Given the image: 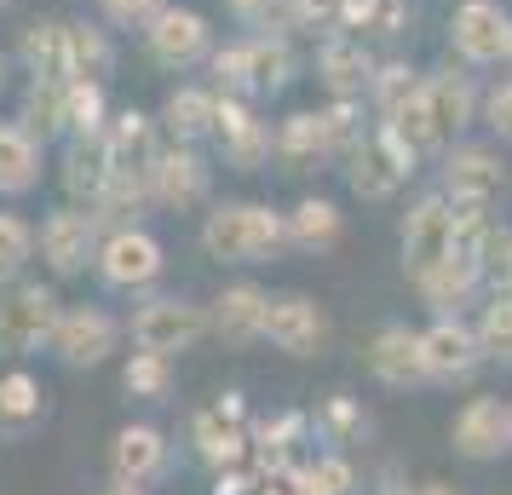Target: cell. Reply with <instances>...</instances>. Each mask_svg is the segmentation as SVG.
Instances as JSON below:
<instances>
[{"label": "cell", "mask_w": 512, "mask_h": 495, "mask_svg": "<svg viewBox=\"0 0 512 495\" xmlns=\"http://www.w3.org/2000/svg\"><path fill=\"white\" fill-rule=\"evenodd\" d=\"M167 472V432L150 421H127L110 438V478L116 484H133V490H144V484H156Z\"/></svg>", "instance_id": "cell-19"}, {"label": "cell", "mask_w": 512, "mask_h": 495, "mask_svg": "<svg viewBox=\"0 0 512 495\" xmlns=\"http://www.w3.org/2000/svg\"><path fill=\"white\" fill-rule=\"evenodd\" d=\"M369 375L392 392H409V386H426V346H420V329L409 323H386V329L369 340Z\"/></svg>", "instance_id": "cell-18"}, {"label": "cell", "mask_w": 512, "mask_h": 495, "mask_svg": "<svg viewBox=\"0 0 512 495\" xmlns=\"http://www.w3.org/2000/svg\"><path fill=\"white\" fill-rule=\"evenodd\" d=\"M156 208V190H150V167H116L110 173V185L98 190V225L104 231H127V225H139L144 213Z\"/></svg>", "instance_id": "cell-23"}, {"label": "cell", "mask_w": 512, "mask_h": 495, "mask_svg": "<svg viewBox=\"0 0 512 495\" xmlns=\"http://www.w3.org/2000/svg\"><path fill=\"white\" fill-rule=\"evenodd\" d=\"M41 185V139L24 121H0V196H24Z\"/></svg>", "instance_id": "cell-26"}, {"label": "cell", "mask_w": 512, "mask_h": 495, "mask_svg": "<svg viewBox=\"0 0 512 495\" xmlns=\"http://www.w3.org/2000/svg\"><path fill=\"white\" fill-rule=\"evenodd\" d=\"M70 52H75V81L87 75V81H104V75L116 70V47L104 41V29L93 24H70Z\"/></svg>", "instance_id": "cell-38"}, {"label": "cell", "mask_w": 512, "mask_h": 495, "mask_svg": "<svg viewBox=\"0 0 512 495\" xmlns=\"http://www.w3.org/2000/svg\"><path fill=\"white\" fill-rule=\"evenodd\" d=\"M265 311H271V294H265V288L231 283L208 306V317H213V334H219L231 352H248V346H259V340H265Z\"/></svg>", "instance_id": "cell-20"}, {"label": "cell", "mask_w": 512, "mask_h": 495, "mask_svg": "<svg viewBox=\"0 0 512 495\" xmlns=\"http://www.w3.org/2000/svg\"><path fill=\"white\" fill-rule=\"evenodd\" d=\"M386 495H409V490H386Z\"/></svg>", "instance_id": "cell-50"}, {"label": "cell", "mask_w": 512, "mask_h": 495, "mask_svg": "<svg viewBox=\"0 0 512 495\" xmlns=\"http://www.w3.org/2000/svg\"><path fill=\"white\" fill-rule=\"evenodd\" d=\"M98 6H104V18L121 24V29H150L167 12V0H98Z\"/></svg>", "instance_id": "cell-42"}, {"label": "cell", "mask_w": 512, "mask_h": 495, "mask_svg": "<svg viewBox=\"0 0 512 495\" xmlns=\"http://www.w3.org/2000/svg\"><path fill=\"white\" fill-rule=\"evenodd\" d=\"M35 254H41V231L29 225L24 213H0V288L18 283Z\"/></svg>", "instance_id": "cell-36"}, {"label": "cell", "mask_w": 512, "mask_h": 495, "mask_svg": "<svg viewBox=\"0 0 512 495\" xmlns=\"http://www.w3.org/2000/svg\"><path fill=\"white\" fill-rule=\"evenodd\" d=\"M328 311L311 300V294H271V311H265V340L288 357H317L328 346Z\"/></svg>", "instance_id": "cell-12"}, {"label": "cell", "mask_w": 512, "mask_h": 495, "mask_svg": "<svg viewBox=\"0 0 512 495\" xmlns=\"http://www.w3.org/2000/svg\"><path fill=\"white\" fill-rule=\"evenodd\" d=\"M242 64H248V98H265V93H282V87H288L294 52H288V41H277V35H248V41H242Z\"/></svg>", "instance_id": "cell-32"}, {"label": "cell", "mask_w": 512, "mask_h": 495, "mask_svg": "<svg viewBox=\"0 0 512 495\" xmlns=\"http://www.w3.org/2000/svg\"><path fill=\"white\" fill-rule=\"evenodd\" d=\"M449 444L466 461H501L512 449V403L501 398H466L461 415L449 421Z\"/></svg>", "instance_id": "cell-14"}, {"label": "cell", "mask_w": 512, "mask_h": 495, "mask_svg": "<svg viewBox=\"0 0 512 495\" xmlns=\"http://www.w3.org/2000/svg\"><path fill=\"white\" fill-rule=\"evenodd\" d=\"M420 346H426V375L455 386V380H472L484 369V340H478V323H461V317H438L432 329H420Z\"/></svg>", "instance_id": "cell-15"}, {"label": "cell", "mask_w": 512, "mask_h": 495, "mask_svg": "<svg viewBox=\"0 0 512 495\" xmlns=\"http://www.w3.org/2000/svg\"><path fill=\"white\" fill-rule=\"evenodd\" d=\"M478 283H484V265L472 260V254H455V260H443L438 271L415 288L426 294V306L438 311V317H461V306L478 294Z\"/></svg>", "instance_id": "cell-29"}, {"label": "cell", "mask_w": 512, "mask_h": 495, "mask_svg": "<svg viewBox=\"0 0 512 495\" xmlns=\"http://www.w3.org/2000/svg\"><path fill=\"white\" fill-rule=\"evenodd\" d=\"M98 495H144V490H133V484H116V478H110V484H104Z\"/></svg>", "instance_id": "cell-47"}, {"label": "cell", "mask_w": 512, "mask_h": 495, "mask_svg": "<svg viewBox=\"0 0 512 495\" xmlns=\"http://www.w3.org/2000/svg\"><path fill=\"white\" fill-rule=\"evenodd\" d=\"M248 484H254V478H248L242 467H225L219 478H213V495H248Z\"/></svg>", "instance_id": "cell-46"}, {"label": "cell", "mask_w": 512, "mask_h": 495, "mask_svg": "<svg viewBox=\"0 0 512 495\" xmlns=\"http://www.w3.org/2000/svg\"><path fill=\"white\" fill-rule=\"evenodd\" d=\"M98 248H104V225H98L93 208L70 202V208H52L41 219V260L58 283H70L87 265H98Z\"/></svg>", "instance_id": "cell-6"}, {"label": "cell", "mask_w": 512, "mask_h": 495, "mask_svg": "<svg viewBox=\"0 0 512 495\" xmlns=\"http://www.w3.org/2000/svg\"><path fill=\"white\" fill-rule=\"evenodd\" d=\"M478 116H484V127L495 139L512 144V81H495V87H489L484 104H478Z\"/></svg>", "instance_id": "cell-43"}, {"label": "cell", "mask_w": 512, "mask_h": 495, "mask_svg": "<svg viewBox=\"0 0 512 495\" xmlns=\"http://www.w3.org/2000/svg\"><path fill=\"white\" fill-rule=\"evenodd\" d=\"M121 323L104 306H64L58 311V329H52L47 352L64 363V369H98L110 363V352L121 346Z\"/></svg>", "instance_id": "cell-8"}, {"label": "cell", "mask_w": 512, "mask_h": 495, "mask_svg": "<svg viewBox=\"0 0 512 495\" xmlns=\"http://www.w3.org/2000/svg\"><path fill=\"white\" fill-rule=\"evenodd\" d=\"M58 311L64 300L52 283H29V277L6 283L0 288V357H35L58 329Z\"/></svg>", "instance_id": "cell-2"}, {"label": "cell", "mask_w": 512, "mask_h": 495, "mask_svg": "<svg viewBox=\"0 0 512 495\" xmlns=\"http://www.w3.org/2000/svg\"><path fill=\"white\" fill-rule=\"evenodd\" d=\"M18 58H24L29 75H41V81H75V52H70V24H29L24 41H18Z\"/></svg>", "instance_id": "cell-25"}, {"label": "cell", "mask_w": 512, "mask_h": 495, "mask_svg": "<svg viewBox=\"0 0 512 495\" xmlns=\"http://www.w3.org/2000/svg\"><path fill=\"white\" fill-rule=\"evenodd\" d=\"M150 190H156V208L190 213V208L208 202L213 167L196 156V144H162V150L150 156Z\"/></svg>", "instance_id": "cell-10"}, {"label": "cell", "mask_w": 512, "mask_h": 495, "mask_svg": "<svg viewBox=\"0 0 512 495\" xmlns=\"http://www.w3.org/2000/svg\"><path fill=\"white\" fill-rule=\"evenodd\" d=\"M213 121H219V93H208V87H179V93H167V104H162V133H167L173 144L213 139Z\"/></svg>", "instance_id": "cell-28"}, {"label": "cell", "mask_w": 512, "mask_h": 495, "mask_svg": "<svg viewBox=\"0 0 512 495\" xmlns=\"http://www.w3.org/2000/svg\"><path fill=\"white\" fill-rule=\"evenodd\" d=\"M340 150H357L351 144V98H334L328 110H300V116L282 121L277 133V156L294 167H317Z\"/></svg>", "instance_id": "cell-7"}, {"label": "cell", "mask_w": 512, "mask_h": 495, "mask_svg": "<svg viewBox=\"0 0 512 495\" xmlns=\"http://www.w3.org/2000/svg\"><path fill=\"white\" fill-rule=\"evenodd\" d=\"M98 283L110 294H144V288L162 283L167 271V248L144 225H127V231H104V248H98Z\"/></svg>", "instance_id": "cell-5"}, {"label": "cell", "mask_w": 512, "mask_h": 495, "mask_svg": "<svg viewBox=\"0 0 512 495\" xmlns=\"http://www.w3.org/2000/svg\"><path fill=\"white\" fill-rule=\"evenodd\" d=\"M47 426V386L29 369H6L0 375V444H24Z\"/></svg>", "instance_id": "cell-22"}, {"label": "cell", "mask_w": 512, "mask_h": 495, "mask_svg": "<svg viewBox=\"0 0 512 495\" xmlns=\"http://www.w3.org/2000/svg\"><path fill=\"white\" fill-rule=\"evenodd\" d=\"M323 426L334 432V444H346L351 432H363L369 421H363V409H357V403H351L346 392H334V398L323 403Z\"/></svg>", "instance_id": "cell-45"}, {"label": "cell", "mask_w": 512, "mask_h": 495, "mask_svg": "<svg viewBox=\"0 0 512 495\" xmlns=\"http://www.w3.org/2000/svg\"><path fill=\"white\" fill-rule=\"evenodd\" d=\"M420 81H426V75H415L409 64H386V70H374V98H380V116H392L397 104H409V98L420 93Z\"/></svg>", "instance_id": "cell-41"}, {"label": "cell", "mask_w": 512, "mask_h": 495, "mask_svg": "<svg viewBox=\"0 0 512 495\" xmlns=\"http://www.w3.org/2000/svg\"><path fill=\"white\" fill-rule=\"evenodd\" d=\"M35 133V139L47 144L58 139V133H70V81H29V93H24V116H18Z\"/></svg>", "instance_id": "cell-33"}, {"label": "cell", "mask_w": 512, "mask_h": 495, "mask_svg": "<svg viewBox=\"0 0 512 495\" xmlns=\"http://www.w3.org/2000/svg\"><path fill=\"white\" fill-rule=\"evenodd\" d=\"M351 461L346 455H323V461H311V467L300 472V490L305 495H351Z\"/></svg>", "instance_id": "cell-40"}, {"label": "cell", "mask_w": 512, "mask_h": 495, "mask_svg": "<svg viewBox=\"0 0 512 495\" xmlns=\"http://www.w3.org/2000/svg\"><path fill=\"white\" fill-rule=\"evenodd\" d=\"M202 254L219 265H265L288 254V213L265 202H219L202 219Z\"/></svg>", "instance_id": "cell-1"}, {"label": "cell", "mask_w": 512, "mask_h": 495, "mask_svg": "<svg viewBox=\"0 0 512 495\" xmlns=\"http://www.w3.org/2000/svg\"><path fill=\"white\" fill-rule=\"evenodd\" d=\"M144 47L150 58L162 64V70H190V64H202L213 47V29L202 12H190V6H167L156 24L144 29Z\"/></svg>", "instance_id": "cell-17"}, {"label": "cell", "mask_w": 512, "mask_h": 495, "mask_svg": "<svg viewBox=\"0 0 512 495\" xmlns=\"http://www.w3.org/2000/svg\"><path fill=\"white\" fill-rule=\"evenodd\" d=\"M317 70H323V87L334 98H363L374 87V58L357 41H328L317 52Z\"/></svg>", "instance_id": "cell-30"}, {"label": "cell", "mask_w": 512, "mask_h": 495, "mask_svg": "<svg viewBox=\"0 0 512 495\" xmlns=\"http://www.w3.org/2000/svg\"><path fill=\"white\" fill-rule=\"evenodd\" d=\"M104 144L116 150V167H150V156H156V121L139 116V110H121V116L104 121Z\"/></svg>", "instance_id": "cell-34"}, {"label": "cell", "mask_w": 512, "mask_h": 495, "mask_svg": "<svg viewBox=\"0 0 512 495\" xmlns=\"http://www.w3.org/2000/svg\"><path fill=\"white\" fill-rule=\"evenodd\" d=\"M190 444H196V455H202L213 472H225V467H242L248 438H242V421L213 403V409H202V415H190Z\"/></svg>", "instance_id": "cell-27"}, {"label": "cell", "mask_w": 512, "mask_h": 495, "mask_svg": "<svg viewBox=\"0 0 512 495\" xmlns=\"http://www.w3.org/2000/svg\"><path fill=\"white\" fill-rule=\"evenodd\" d=\"M0 6H6V0H0Z\"/></svg>", "instance_id": "cell-51"}, {"label": "cell", "mask_w": 512, "mask_h": 495, "mask_svg": "<svg viewBox=\"0 0 512 495\" xmlns=\"http://www.w3.org/2000/svg\"><path fill=\"white\" fill-rule=\"evenodd\" d=\"M213 139H219V150H225V162H231L236 173H259V167L271 162V150H277L271 127L254 116V98H231V93H219Z\"/></svg>", "instance_id": "cell-13"}, {"label": "cell", "mask_w": 512, "mask_h": 495, "mask_svg": "<svg viewBox=\"0 0 512 495\" xmlns=\"http://www.w3.org/2000/svg\"><path fill=\"white\" fill-rule=\"evenodd\" d=\"M415 162H420V156L409 150V139H403L397 127L380 121L369 139L351 150V173H346V179H351V190H357L363 202H386V196L415 173Z\"/></svg>", "instance_id": "cell-9"}, {"label": "cell", "mask_w": 512, "mask_h": 495, "mask_svg": "<svg viewBox=\"0 0 512 495\" xmlns=\"http://www.w3.org/2000/svg\"><path fill=\"white\" fill-rule=\"evenodd\" d=\"M110 173H116V150L104 144V133H75L70 150H64V190L93 208L98 190L110 185Z\"/></svg>", "instance_id": "cell-24"}, {"label": "cell", "mask_w": 512, "mask_h": 495, "mask_svg": "<svg viewBox=\"0 0 512 495\" xmlns=\"http://www.w3.org/2000/svg\"><path fill=\"white\" fill-rule=\"evenodd\" d=\"M0 93H6V58H0Z\"/></svg>", "instance_id": "cell-49"}, {"label": "cell", "mask_w": 512, "mask_h": 495, "mask_svg": "<svg viewBox=\"0 0 512 495\" xmlns=\"http://www.w3.org/2000/svg\"><path fill=\"white\" fill-rule=\"evenodd\" d=\"M70 133H104V81H70Z\"/></svg>", "instance_id": "cell-39"}, {"label": "cell", "mask_w": 512, "mask_h": 495, "mask_svg": "<svg viewBox=\"0 0 512 495\" xmlns=\"http://www.w3.org/2000/svg\"><path fill=\"white\" fill-rule=\"evenodd\" d=\"M121 392L139 403H167L173 398V357H156V352H133L121 363Z\"/></svg>", "instance_id": "cell-35"}, {"label": "cell", "mask_w": 512, "mask_h": 495, "mask_svg": "<svg viewBox=\"0 0 512 495\" xmlns=\"http://www.w3.org/2000/svg\"><path fill=\"white\" fill-rule=\"evenodd\" d=\"M449 41L461 52V64H472V70L501 64V58H512V18L501 12V0H461Z\"/></svg>", "instance_id": "cell-11"}, {"label": "cell", "mask_w": 512, "mask_h": 495, "mask_svg": "<svg viewBox=\"0 0 512 495\" xmlns=\"http://www.w3.org/2000/svg\"><path fill=\"white\" fill-rule=\"evenodd\" d=\"M426 116H432V133H438V150H449L455 144V133H461L466 121L478 116V87H472V75L461 70H438V75H426Z\"/></svg>", "instance_id": "cell-21"}, {"label": "cell", "mask_w": 512, "mask_h": 495, "mask_svg": "<svg viewBox=\"0 0 512 495\" xmlns=\"http://www.w3.org/2000/svg\"><path fill=\"white\" fill-rule=\"evenodd\" d=\"M409 495H455V490H449V484H415Z\"/></svg>", "instance_id": "cell-48"}, {"label": "cell", "mask_w": 512, "mask_h": 495, "mask_svg": "<svg viewBox=\"0 0 512 495\" xmlns=\"http://www.w3.org/2000/svg\"><path fill=\"white\" fill-rule=\"evenodd\" d=\"M478 340H484L489 363H512V288H489L484 311H478Z\"/></svg>", "instance_id": "cell-37"}, {"label": "cell", "mask_w": 512, "mask_h": 495, "mask_svg": "<svg viewBox=\"0 0 512 495\" xmlns=\"http://www.w3.org/2000/svg\"><path fill=\"white\" fill-rule=\"evenodd\" d=\"M443 190H449V202L489 208V202L507 190V167H501V156L484 150V144H449V150H443Z\"/></svg>", "instance_id": "cell-16"}, {"label": "cell", "mask_w": 512, "mask_h": 495, "mask_svg": "<svg viewBox=\"0 0 512 495\" xmlns=\"http://www.w3.org/2000/svg\"><path fill=\"white\" fill-rule=\"evenodd\" d=\"M127 334H133V346H139V352L185 357V352H196V346H202V340L213 334V317H208V306L167 294V300H150V306L133 311Z\"/></svg>", "instance_id": "cell-3"}, {"label": "cell", "mask_w": 512, "mask_h": 495, "mask_svg": "<svg viewBox=\"0 0 512 495\" xmlns=\"http://www.w3.org/2000/svg\"><path fill=\"white\" fill-rule=\"evenodd\" d=\"M340 231H346V219H340V208L323 202V196H305L300 208L288 213V248H294V254H328V248L340 242Z\"/></svg>", "instance_id": "cell-31"}, {"label": "cell", "mask_w": 512, "mask_h": 495, "mask_svg": "<svg viewBox=\"0 0 512 495\" xmlns=\"http://www.w3.org/2000/svg\"><path fill=\"white\" fill-rule=\"evenodd\" d=\"M294 12V0H231V18L248 29H277Z\"/></svg>", "instance_id": "cell-44"}, {"label": "cell", "mask_w": 512, "mask_h": 495, "mask_svg": "<svg viewBox=\"0 0 512 495\" xmlns=\"http://www.w3.org/2000/svg\"><path fill=\"white\" fill-rule=\"evenodd\" d=\"M461 254V219H455V202L449 196H426L409 208L403 219V271L409 283H426L443 260Z\"/></svg>", "instance_id": "cell-4"}]
</instances>
